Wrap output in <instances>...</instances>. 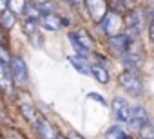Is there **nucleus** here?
Instances as JSON below:
<instances>
[{
    "mask_svg": "<svg viewBox=\"0 0 154 139\" xmlns=\"http://www.w3.org/2000/svg\"><path fill=\"white\" fill-rule=\"evenodd\" d=\"M69 40L72 42V45H74V49H76V52H78L80 58H85V56L89 54V51H93V47H94L93 38H91L84 29H82V31L71 33V34H69Z\"/></svg>",
    "mask_w": 154,
    "mask_h": 139,
    "instance_id": "1",
    "label": "nucleus"
},
{
    "mask_svg": "<svg viewBox=\"0 0 154 139\" xmlns=\"http://www.w3.org/2000/svg\"><path fill=\"white\" fill-rule=\"evenodd\" d=\"M120 83L131 96H141L143 94V81L136 71H125L120 76Z\"/></svg>",
    "mask_w": 154,
    "mask_h": 139,
    "instance_id": "2",
    "label": "nucleus"
},
{
    "mask_svg": "<svg viewBox=\"0 0 154 139\" xmlns=\"http://www.w3.org/2000/svg\"><path fill=\"white\" fill-rule=\"evenodd\" d=\"M100 24H102V29H103L109 36H112V34H118V33H120V29H122V25H123V20H122V16H120L116 11H111V13H105V15L102 16Z\"/></svg>",
    "mask_w": 154,
    "mask_h": 139,
    "instance_id": "3",
    "label": "nucleus"
},
{
    "mask_svg": "<svg viewBox=\"0 0 154 139\" xmlns=\"http://www.w3.org/2000/svg\"><path fill=\"white\" fill-rule=\"evenodd\" d=\"M9 69H11V78H13V81L15 83H26L27 81V67H26V63H24V60L22 58H18V56H13V58H9V65H8Z\"/></svg>",
    "mask_w": 154,
    "mask_h": 139,
    "instance_id": "4",
    "label": "nucleus"
},
{
    "mask_svg": "<svg viewBox=\"0 0 154 139\" xmlns=\"http://www.w3.org/2000/svg\"><path fill=\"white\" fill-rule=\"evenodd\" d=\"M111 107H112L114 117H116L120 123H127V121H129V116H131V105L127 103L125 98H114Z\"/></svg>",
    "mask_w": 154,
    "mask_h": 139,
    "instance_id": "5",
    "label": "nucleus"
},
{
    "mask_svg": "<svg viewBox=\"0 0 154 139\" xmlns=\"http://www.w3.org/2000/svg\"><path fill=\"white\" fill-rule=\"evenodd\" d=\"M125 25H127V33L131 36H136L141 33V11L140 9H131L127 13V18H125Z\"/></svg>",
    "mask_w": 154,
    "mask_h": 139,
    "instance_id": "6",
    "label": "nucleus"
},
{
    "mask_svg": "<svg viewBox=\"0 0 154 139\" xmlns=\"http://www.w3.org/2000/svg\"><path fill=\"white\" fill-rule=\"evenodd\" d=\"M150 119H149V116H147V110L143 108V107H131V116H129V125L132 126V128H136V130H140L141 126H145L147 123H149Z\"/></svg>",
    "mask_w": 154,
    "mask_h": 139,
    "instance_id": "7",
    "label": "nucleus"
},
{
    "mask_svg": "<svg viewBox=\"0 0 154 139\" xmlns=\"http://www.w3.org/2000/svg\"><path fill=\"white\" fill-rule=\"evenodd\" d=\"M132 42H134V36H131L129 33H118L111 36V45L118 52H125L129 47H132Z\"/></svg>",
    "mask_w": 154,
    "mask_h": 139,
    "instance_id": "8",
    "label": "nucleus"
},
{
    "mask_svg": "<svg viewBox=\"0 0 154 139\" xmlns=\"http://www.w3.org/2000/svg\"><path fill=\"white\" fill-rule=\"evenodd\" d=\"M84 4H85V7H87L89 15H91L96 22H100V20H102V16L107 13L105 0H84Z\"/></svg>",
    "mask_w": 154,
    "mask_h": 139,
    "instance_id": "9",
    "label": "nucleus"
},
{
    "mask_svg": "<svg viewBox=\"0 0 154 139\" xmlns=\"http://www.w3.org/2000/svg\"><path fill=\"white\" fill-rule=\"evenodd\" d=\"M35 128H36V132H38V135L42 137V139H58V134H56V130L44 119V117H36L35 119Z\"/></svg>",
    "mask_w": 154,
    "mask_h": 139,
    "instance_id": "10",
    "label": "nucleus"
},
{
    "mask_svg": "<svg viewBox=\"0 0 154 139\" xmlns=\"http://www.w3.org/2000/svg\"><path fill=\"white\" fill-rule=\"evenodd\" d=\"M0 89L4 92H13V78L6 61H0Z\"/></svg>",
    "mask_w": 154,
    "mask_h": 139,
    "instance_id": "11",
    "label": "nucleus"
},
{
    "mask_svg": "<svg viewBox=\"0 0 154 139\" xmlns=\"http://www.w3.org/2000/svg\"><path fill=\"white\" fill-rule=\"evenodd\" d=\"M36 24H40V25H42L44 29H47V31H58V29L62 27V24H60V16H56V15H53V13L40 15L38 20H36Z\"/></svg>",
    "mask_w": 154,
    "mask_h": 139,
    "instance_id": "12",
    "label": "nucleus"
},
{
    "mask_svg": "<svg viewBox=\"0 0 154 139\" xmlns=\"http://www.w3.org/2000/svg\"><path fill=\"white\" fill-rule=\"evenodd\" d=\"M122 60H123V65L127 67V71H136V69L140 67V56L134 49H127L125 52H122Z\"/></svg>",
    "mask_w": 154,
    "mask_h": 139,
    "instance_id": "13",
    "label": "nucleus"
},
{
    "mask_svg": "<svg viewBox=\"0 0 154 139\" xmlns=\"http://www.w3.org/2000/svg\"><path fill=\"white\" fill-rule=\"evenodd\" d=\"M89 74H93L100 83H107V81H109V72H107V69L102 67V65H93V67H89Z\"/></svg>",
    "mask_w": 154,
    "mask_h": 139,
    "instance_id": "14",
    "label": "nucleus"
},
{
    "mask_svg": "<svg viewBox=\"0 0 154 139\" xmlns=\"http://www.w3.org/2000/svg\"><path fill=\"white\" fill-rule=\"evenodd\" d=\"M105 139H131V135L118 125L111 126L107 132H105Z\"/></svg>",
    "mask_w": 154,
    "mask_h": 139,
    "instance_id": "15",
    "label": "nucleus"
},
{
    "mask_svg": "<svg viewBox=\"0 0 154 139\" xmlns=\"http://www.w3.org/2000/svg\"><path fill=\"white\" fill-rule=\"evenodd\" d=\"M69 61H71V65H72L78 72H82V74H89V67H87L85 60H80V56H69Z\"/></svg>",
    "mask_w": 154,
    "mask_h": 139,
    "instance_id": "16",
    "label": "nucleus"
},
{
    "mask_svg": "<svg viewBox=\"0 0 154 139\" xmlns=\"http://www.w3.org/2000/svg\"><path fill=\"white\" fill-rule=\"evenodd\" d=\"M0 22H2V27H4V29H11V27L15 25V13L4 9V11H2V18H0Z\"/></svg>",
    "mask_w": 154,
    "mask_h": 139,
    "instance_id": "17",
    "label": "nucleus"
},
{
    "mask_svg": "<svg viewBox=\"0 0 154 139\" xmlns=\"http://www.w3.org/2000/svg\"><path fill=\"white\" fill-rule=\"evenodd\" d=\"M20 108H22V114L27 117V121H29V123H35V119L38 117V116H36V112H35V108H33L29 103H22V107H20Z\"/></svg>",
    "mask_w": 154,
    "mask_h": 139,
    "instance_id": "18",
    "label": "nucleus"
},
{
    "mask_svg": "<svg viewBox=\"0 0 154 139\" xmlns=\"http://www.w3.org/2000/svg\"><path fill=\"white\" fill-rule=\"evenodd\" d=\"M35 6H36V9H38L40 15H47V13H53L54 11V6H53V2H49V0L40 2V4H35Z\"/></svg>",
    "mask_w": 154,
    "mask_h": 139,
    "instance_id": "19",
    "label": "nucleus"
},
{
    "mask_svg": "<svg viewBox=\"0 0 154 139\" xmlns=\"http://www.w3.org/2000/svg\"><path fill=\"white\" fill-rule=\"evenodd\" d=\"M8 4L13 13H22L26 7V0H8Z\"/></svg>",
    "mask_w": 154,
    "mask_h": 139,
    "instance_id": "20",
    "label": "nucleus"
},
{
    "mask_svg": "<svg viewBox=\"0 0 154 139\" xmlns=\"http://www.w3.org/2000/svg\"><path fill=\"white\" fill-rule=\"evenodd\" d=\"M36 27H38L36 20H31V18H24V31H26V34H27V36H29V34H33V33L36 31Z\"/></svg>",
    "mask_w": 154,
    "mask_h": 139,
    "instance_id": "21",
    "label": "nucleus"
},
{
    "mask_svg": "<svg viewBox=\"0 0 154 139\" xmlns=\"http://www.w3.org/2000/svg\"><path fill=\"white\" fill-rule=\"evenodd\" d=\"M29 40H31V43L38 49V47H42V43H44V40H42V36H38V31H35L33 34H29Z\"/></svg>",
    "mask_w": 154,
    "mask_h": 139,
    "instance_id": "22",
    "label": "nucleus"
},
{
    "mask_svg": "<svg viewBox=\"0 0 154 139\" xmlns=\"http://www.w3.org/2000/svg\"><path fill=\"white\" fill-rule=\"evenodd\" d=\"M0 61H9V56H8V52H6V49L2 47V45H0Z\"/></svg>",
    "mask_w": 154,
    "mask_h": 139,
    "instance_id": "23",
    "label": "nucleus"
},
{
    "mask_svg": "<svg viewBox=\"0 0 154 139\" xmlns=\"http://www.w3.org/2000/svg\"><path fill=\"white\" fill-rule=\"evenodd\" d=\"M67 4H71V6H74V7H80L82 6V0H65Z\"/></svg>",
    "mask_w": 154,
    "mask_h": 139,
    "instance_id": "24",
    "label": "nucleus"
},
{
    "mask_svg": "<svg viewBox=\"0 0 154 139\" xmlns=\"http://www.w3.org/2000/svg\"><path fill=\"white\" fill-rule=\"evenodd\" d=\"M89 98H93V99H98V101H100L102 105H105V99H103V98H102L100 94H89Z\"/></svg>",
    "mask_w": 154,
    "mask_h": 139,
    "instance_id": "25",
    "label": "nucleus"
},
{
    "mask_svg": "<svg viewBox=\"0 0 154 139\" xmlns=\"http://www.w3.org/2000/svg\"><path fill=\"white\" fill-rule=\"evenodd\" d=\"M6 6H8V0H0V11H4Z\"/></svg>",
    "mask_w": 154,
    "mask_h": 139,
    "instance_id": "26",
    "label": "nucleus"
},
{
    "mask_svg": "<svg viewBox=\"0 0 154 139\" xmlns=\"http://www.w3.org/2000/svg\"><path fill=\"white\" fill-rule=\"evenodd\" d=\"M67 139H82V137L76 135V134H71V135H67Z\"/></svg>",
    "mask_w": 154,
    "mask_h": 139,
    "instance_id": "27",
    "label": "nucleus"
},
{
    "mask_svg": "<svg viewBox=\"0 0 154 139\" xmlns=\"http://www.w3.org/2000/svg\"><path fill=\"white\" fill-rule=\"evenodd\" d=\"M58 139H67V137H63V135H60V134H58Z\"/></svg>",
    "mask_w": 154,
    "mask_h": 139,
    "instance_id": "28",
    "label": "nucleus"
}]
</instances>
